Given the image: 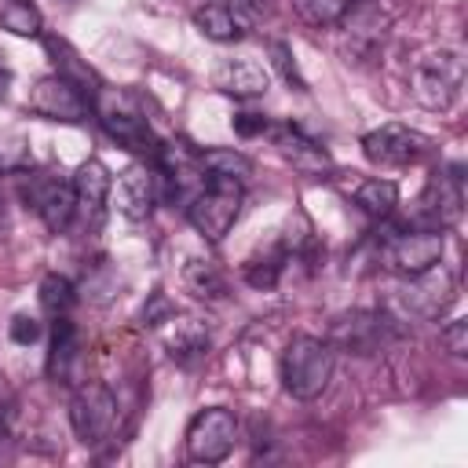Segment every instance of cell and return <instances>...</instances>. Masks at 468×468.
I'll return each instance as SVG.
<instances>
[{"instance_id":"obj_1","label":"cell","mask_w":468,"mask_h":468,"mask_svg":"<svg viewBox=\"0 0 468 468\" xmlns=\"http://www.w3.org/2000/svg\"><path fill=\"white\" fill-rule=\"evenodd\" d=\"M278 377L292 399L300 402L318 399L333 380V344H325L322 336H307V333L292 336L282 351Z\"/></svg>"},{"instance_id":"obj_2","label":"cell","mask_w":468,"mask_h":468,"mask_svg":"<svg viewBox=\"0 0 468 468\" xmlns=\"http://www.w3.org/2000/svg\"><path fill=\"white\" fill-rule=\"evenodd\" d=\"M410 88H413V99L424 106V110H450L457 99H461V88H464V62L457 51L450 48H439V51H428L413 62L410 69Z\"/></svg>"},{"instance_id":"obj_3","label":"cell","mask_w":468,"mask_h":468,"mask_svg":"<svg viewBox=\"0 0 468 468\" xmlns=\"http://www.w3.org/2000/svg\"><path fill=\"white\" fill-rule=\"evenodd\" d=\"M241 212V183L234 179H205L201 190L186 201V219L205 241H223Z\"/></svg>"},{"instance_id":"obj_4","label":"cell","mask_w":468,"mask_h":468,"mask_svg":"<svg viewBox=\"0 0 468 468\" xmlns=\"http://www.w3.org/2000/svg\"><path fill=\"white\" fill-rule=\"evenodd\" d=\"M91 110H95V117H99V124H102V132H106L110 139H117L121 146H128V150H135V154H146V157L154 161V154H157L161 143H157L150 121L132 106V99L99 88L95 99H91Z\"/></svg>"},{"instance_id":"obj_5","label":"cell","mask_w":468,"mask_h":468,"mask_svg":"<svg viewBox=\"0 0 468 468\" xmlns=\"http://www.w3.org/2000/svg\"><path fill=\"white\" fill-rule=\"evenodd\" d=\"M238 442V417L227 406H205L186 424V457L194 464H219Z\"/></svg>"},{"instance_id":"obj_6","label":"cell","mask_w":468,"mask_h":468,"mask_svg":"<svg viewBox=\"0 0 468 468\" xmlns=\"http://www.w3.org/2000/svg\"><path fill=\"white\" fill-rule=\"evenodd\" d=\"M69 424L84 446L106 442L117 428V395L99 380L80 384L69 399Z\"/></svg>"},{"instance_id":"obj_7","label":"cell","mask_w":468,"mask_h":468,"mask_svg":"<svg viewBox=\"0 0 468 468\" xmlns=\"http://www.w3.org/2000/svg\"><path fill=\"white\" fill-rule=\"evenodd\" d=\"M380 260L388 271L410 278V274H420L428 267H435L442 260V230L435 227H406V230H395L384 238L380 245Z\"/></svg>"},{"instance_id":"obj_8","label":"cell","mask_w":468,"mask_h":468,"mask_svg":"<svg viewBox=\"0 0 468 468\" xmlns=\"http://www.w3.org/2000/svg\"><path fill=\"white\" fill-rule=\"evenodd\" d=\"M362 154L380 168H406L431 154V139L406 124H380L362 135Z\"/></svg>"},{"instance_id":"obj_9","label":"cell","mask_w":468,"mask_h":468,"mask_svg":"<svg viewBox=\"0 0 468 468\" xmlns=\"http://www.w3.org/2000/svg\"><path fill=\"white\" fill-rule=\"evenodd\" d=\"M22 197L26 205L44 219L48 230H66L77 216V201H73V179L51 176V172H37L29 179H22Z\"/></svg>"},{"instance_id":"obj_10","label":"cell","mask_w":468,"mask_h":468,"mask_svg":"<svg viewBox=\"0 0 468 468\" xmlns=\"http://www.w3.org/2000/svg\"><path fill=\"white\" fill-rule=\"evenodd\" d=\"M461 212H464V176H461L457 165L439 168L428 179V186H424V194L417 201V219L424 227L446 230V227H453L461 219Z\"/></svg>"},{"instance_id":"obj_11","label":"cell","mask_w":468,"mask_h":468,"mask_svg":"<svg viewBox=\"0 0 468 468\" xmlns=\"http://www.w3.org/2000/svg\"><path fill=\"white\" fill-rule=\"evenodd\" d=\"M29 106H33L40 117H48V121H69V124H77V121L88 117L91 95H88L80 84H73L69 77L51 73V77H40V80H37V88H33V95H29Z\"/></svg>"},{"instance_id":"obj_12","label":"cell","mask_w":468,"mask_h":468,"mask_svg":"<svg viewBox=\"0 0 468 468\" xmlns=\"http://www.w3.org/2000/svg\"><path fill=\"white\" fill-rule=\"evenodd\" d=\"M110 197H113V205H117V212H121L124 219L143 223V219L154 212L157 197H161V190H157V172L146 168V165L124 168V172L117 176V183H113Z\"/></svg>"},{"instance_id":"obj_13","label":"cell","mask_w":468,"mask_h":468,"mask_svg":"<svg viewBox=\"0 0 468 468\" xmlns=\"http://www.w3.org/2000/svg\"><path fill=\"white\" fill-rule=\"evenodd\" d=\"M450 300H453V274H450L442 263H435V267H428V271L406 278L402 303H406L413 314L435 318V314H442V311L450 307Z\"/></svg>"},{"instance_id":"obj_14","label":"cell","mask_w":468,"mask_h":468,"mask_svg":"<svg viewBox=\"0 0 468 468\" xmlns=\"http://www.w3.org/2000/svg\"><path fill=\"white\" fill-rule=\"evenodd\" d=\"M110 190H113V179H110V168L102 161H84L73 176V201H77V216L88 223V227H99L102 216H106V205H110Z\"/></svg>"},{"instance_id":"obj_15","label":"cell","mask_w":468,"mask_h":468,"mask_svg":"<svg viewBox=\"0 0 468 468\" xmlns=\"http://www.w3.org/2000/svg\"><path fill=\"white\" fill-rule=\"evenodd\" d=\"M216 88L227 91V95H238V99H256V95H263L271 88V77L252 58H227L216 69Z\"/></svg>"},{"instance_id":"obj_16","label":"cell","mask_w":468,"mask_h":468,"mask_svg":"<svg viewBox=\"0 0 468 468\" xmlns=\"http://www.w3.org/2000/svg\"><path fill=\"white\" fill-rule=\"evenodd\" d=\"M274 143H278V150H282L296 168H303V172H325V168H329V154H325V146L314 143V139H311L303 128H296V124L278 128Z\"/></svg>"},{"instance_id":"obj_17","label":"cell","mask_w":468,"mask_h":468,"mask_svg":"<svg viewBox=\"0 0 468 468\" xmlns=\"http://www.w3.org/2000/svg\"><path fill=\"white\" fill-rule=\"evenodd\" d=\"M168 322H172V325H168L165 344H168V355H172L176 362L190 366V362H197V358L208 355V329H205L201 322H194V318H179V322H176V314H172Z\"/></svg>"},{"instance_id":"obj_18","label":"cell","mask_w":468,"mask_h":468,"mask_svg":"<svg viewBox=\"0 0 468 468\" xmlns=\"http://www.w3.org/2000/svg\"><path fill=\"white\" fill-rule=\"evenodd\" d=\"M197 168L205 172V179H234V183H245L252 176V161L238 150H227V146H212V150H201L197 154Z\"/></svg>"},{"instance_id":"obj_19","label":"cell","mask_w":468,"mask_h":468,"mask_svg":"<svg viewBox=\"0 0 468 468\" xmlns=\"http://www.w3.org/2000/svg\"><path fill=\"white\" fill-rule=\"evenodd\" d=\"M77 362V329L69 322V314H58L51 325V351H48V373L58 380H69Z\"/></svg>"},{"instance_id":"obj_20","label":"cell","mask_w":468,"mask_h":468,"mask_svg":"<svg viewBox=\"0 0 468 468\" xmlns=\"http://www.w3.org/2000/svg\"><path fill=\"white\" fill-rule=\"evenodd\" d=\"M355 205L373 219H388L395 212V205H399V186L391 179H380V176L377 179H362L355 186Z\"/></svg>"},{"instance_id":"obj_21","label":"cell","mask_w":468,"mask_h":468,"mask_svg":"<svg viewBox=\"0 0 468 468\" xmlns=\"http://www.w3.org/2000/svg\"><path fill=\"white\" fill-rule=\"evenodd\" d=\"M194 26H197L208 40H219V44L241 37V26H238L234 15L227 11V4H205V7H197V11H194Z\"/></svg>"},{"instance_id":"obj_22","label":"cell","mask_w":468,"mask_h":468,"mask_svg":"<svg viewBox=\"0 0 468 468\" xmlns=\"http://www.w3.org/2000/svg\"><path fill=\"white\" fill-rule=\"evenodd\" d=\"M292 7H296V15H300L307 26L329 29V26H340V22L351 15L355 0H292Z\"/></svg>"},{"instance_id":"obj_23","label":"cell","mask_w":468,"mask_h":468,"mask_svg":"<svg viewBox=\"0 0 468 468\" xmlns=\"http://www.w3.org/2000/svg\"><path fill=\"white\" fill-rule=\"evenodd\" d=\"M183 282H186V289H190L194 296H201V300H219V296L227 292L223 274H219L208 260H190L186 271H183Z\"/></svg>"},{"instance_id":"obj_24","label":"cell","mask_w":468,"mask_h":468,"mask_svg":"<svg viewBox=\"0 0 468 468\" xmlns=\"http://www.w3.org/2000/svg\"><path fill=\"white\" fill-rule=\"evenodd\" d=\"M0 26L15 37H40V11L29 0H0Z\"/></svg>"},{"instance_id":"obj_25","label":"cell","mask_w":468,"mask_h":468,"mask_svg":"<svg viewBox=\"0 0 468 468\" xmlns=\"http://www.w3.org/2000/svg\"><path fill=\"white\" fill-rule=\"evenodd\" d=\"M40 303H44V311H48L51 318L69 314V307L77 303L73 282H69V278H62V274H48V278L40 282Z\"/></svg>"},{"instance_id":"obj_26","label":"cell","mask_w":468,"mask_h":468,"mask_svg":"<svg viewBox=\"0 0 468 468\" xmlns=\"http://www.w3.org/2000/svg\"><path fill=\"white\" fill-rule=\"evenodd\" d=\"M282 267H285V252L274 249V252H267V256H252L241 274H245V282H249L252 289H271V285L278 282Z\"/></svg>"},{"instance_id":"obj_27","label":"cell","mask_w":468,"mask_h":468,"mask_svg":"<svg viewBox=\"0 0 468 468\" xmlns=\"http://www.w3.org/2000/svg\"><path fill=\"white\" fill-rule=\"evenodd\" d=\"M227 11L234 15V22H238L241 33H245V29H256V26L267 18L271 4H267V0H227Z\"/></svg>"},{"instance_id":"obj_28","label":"cell","mask_w":468,"mask_h":468,"mask_svg":"<svg viewBox=\"0 0 468 468\" xmlns=\"http://www.w3.org/2000/svg\"><path fill=\"white\" fill-rule=\"evenodd\" d=\"M267 51H271V66L285 77V84H292L296 91H303L307 84H303V77H300V69H296V62H292V51L282 44V40H274V44H267Z\"/></svg>"},{"instance_id":"obj_29","label":"cell","mask_w":468,"mask_h":468,"mask_svg":"<svg viewBox=\"0 0 468 468\" xmlns=\"http://www.w3.org/2000/svg\"><path fill=\"white\" fill-rule=\"evenodd\" d=\"M439 340L446 344V351H450L453 358H464V355H468V322H464V318H453L450 325H442Z\"/></svg>"},{"instance_id":"obj_30","label":"cell","mask_w":468,"mask_h":468,"mask_svg":"<svg viewBox=\"0 0 468 468\" xmlns=\"http://www.w3.org/2000/svg\"><path fill=\"white\" fill-rule=\"evenodd\" d=\"M11 340H15V344H33V340H40V322L29 318V314H18V318L11 322Z\"/></svg>"},{"instance_id":"obj_31","label":"cell","mask_w":468,"mask_h":468,"mask_svg":"<svg viewBox=\"0 0 468 468\" xmlns=\"http://www.w3.org/2000/svg\"><path fill=\"white\" fill-rule=\"evenodd\" d=\"M234 132L238 135H260V132H267V117H260V113H238L234 117Z\"/></svg>"}]
</instances>
